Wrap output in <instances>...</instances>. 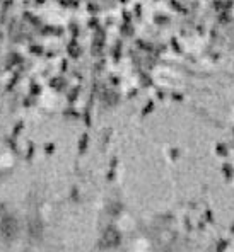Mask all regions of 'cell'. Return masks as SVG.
<instances>
[{"label":"cell","instance_id":"cell-2","mask_svg":"<svg viewBox=\"0 0 234 252\" xmlns=\"http://www.w3.org/2000/svg\"><path fill=\"white\" fill-rule=\"evenodd\" d=\"M28 232H29V235H31L33 239L39 240V239H41V235H43V232H44L43 221L39 220V218H33V220H29Z\"/></svg>","mask_w":234,"mask_h":252},{"label":"cell","instance_id":"cell-1","mask_svg":"<svg viewBox=\"0 0 234 252\" xmlns=\"http://www.w3.org/2000/svg\"><path fill=\"white\" fill-rule=\"evenodd\" d=\"M21 233V221L14 213H5L0 217V237L5 242H14Z\"/></svg>","mask_w":234,"mask_h":252}]
</instances>
